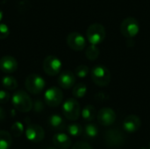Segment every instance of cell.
<instances>
[{
  "label": "cell",
  "mask_w": 150,
  "mask_h": 149,
  "mask_svg": "<svg viewBox=\"0 0 150 149\" xmlns=\"http://www.w3.org/2000/svg\"><path fill=\"white\" fill-rule=\"evenodd\" d=\"M53 143L56 148L68 149L71 146V140L67 134L58 133L53 136Z\"/></svg>",
  "instance_id": "2e32d148"
},
{
  "label": "cell",
  "mask_w": 150,
  "mask_h": 149,
  "mask_svg": "<svg viewBox=\"0 0 150 149\" xmlns=\"http://www.w3.org/2000/svg\"><path fill=\"white\" fill-rule=\"evenodd\" d=\"M33 109L36 112H40L44 110V103L40 99H36L33 104Z\"/></svg>",
  "instance_id": "83f0119b"
},
{
  "label": "cell",
  "mask_w": 150,
  "mask_h": 149,
  "mask_svg": "<svg viewBox=\"0 0 150 149\" xmlns=\"http://www.w3.org/2000/svg\"><path fill=\"white\" fill-rule=\"evenodd\" d=\"M3 17H4V14H3V11L2 10H0V21L3 19Z\"/></svg>",
  "instance_id": "1f68e13d"
},
{
  "label": "cell",
  "mask_w": 150,
  "mask_h": 149,
  "mask_svg": "<svg viewBox=\"0 0 150 149\" xmlns=\"http://www.w3.org/2000/svg\"><path fill=\"white\" fill-rule=\"evenodd\" d=\"M62 61L54 55H48L43 61V70L50 76H54L58 75L62 70Z\"/></svg>",
  "instance_id": "52a82bcc"
},
{
  "label": "cell",
  "mask_w": 150,
  "mask_h": 149,
  "mask_svg": "<svg viewBox=\"0 0 150 149\" xmlns=\"http://www.w3.org/2000/svg\"><path fill=\"white\" fill-rule=\"evenodd\" d=\"M67 132L69 135L73 137H78L83 133V129L81 125L79 124H71L67 126Z\"/></svg>",
  "instance_id": "7402d4cb"
},
{
  "label": "cell",
  "mask_w": 150,
  "mask_h": 149,
  "mask_svg": "<svg viewBox=\"0 0 150 149\" xmlns=\"http://www.w3.org/2000/svg\"><path fill=\"white\" fill-rule=\"evenodd\" d=\"M18 69L17 60L11 55H4L0 59V70L6 74H11Z\"/></svg>",
  "instance_id": "5bb4252c"
},
{
  "label": "cell",
  "mask_w": 150,
  "mask_h": 149,
  "mask_svg": "<svg viewBox=\"0 0 150 149\" xmlns=\"http://www.w3.org/2000/svg\"><path fill=\"white\" fill-rule=\"evenodd\" d=\"M10 34V29L7 25L0 23V40L7 38Z\"/></svg>",
  "instance_id": "4316f807"
},
{
  "label": "cell",
  "mask_w": 150,
  "mask_h": 149,
  "mask_svg": "<svg viewBox=\"0 0 150 149\" xmlns=\"http://www.w3.org/2000/svg\"><path fill=\"white\" fill-rule=\"evenodd\" d=\"M13 107L20 112H28L33 109V100L24 90L16 91L11 97Z\"/></svg>",
  "instance_id": "6da1fadb"
},
{
  "label": "cell",
  "mask_w": 150,
  "mask_h": 149,
  "mask_svg": "<svg viewBox=\"0 0 150 149\" xmlns=\"http://www.w3.org/2000/svg\"><path fill=\"white\" fill-rule=\"evenodd\" d=\"M100 54V50L96 45H90L86 51H85V55L88 60L90 61H95L98 58Z\"/></svg>",
  "instance_id": "44dd1931"
},
{
  "label": "cell",
  "mask_w": 150,
  "mask_h": 149,
  "mask_svg": "<svg viewBox=\"0 0 150 149\" xmlns=\"http://www.w3.org/2000/svg\"><path fill=\"white\" fill-rule=\"evenodd\" d=\"M141 126H142L141 119L134 114H131L126 117L122 123L123 129L128 133H134L137 132L140 129Z\"/></svg>",
  "instance_id": "4fadbf2b"
},
{
  "label": "cell",
  "mask_w": 150,
  "mask_h": 149,
  "mask_svg": "<svg viewBox=\"0 0 150 149\" xmlns=\"http://www.w3.org/2000/svg\"><path fill=\"white\" fill-rule=\"evenodd\" d=\"M86 92H87V87L84 83H78L73 87L72 94L76 98L83 97Z\"/></svg>",
  "instance_id": "cb8c5ba5"
},
{
  "label": "cell",
  "mask_w": 150,
  "mask_h": 149,
  "mask_svg": "<svg viewBox=\"0 0 150 149\" xmlns=\"http://www.w3.org/2000/svg\"><path fill=\"white\" fill-rule=\"evenodd\" d=\"M105 141L109 147H120L124 143L125 136L120 130L112 128L105 133Z\"/></svg>",
  "instance_id": "9c48e42d"
},
{
  "label": "cell",
  "mask_w": 150,
  "mask_h": 149,
  "mask_svg": "<svg viewBox=\"0 0 150 149\" xmlns=\"http://www.w3.org/2000/svg\"><path fill=\"white\" fill-rule=\"evenodd\" d=\"M47 149H58V148H56L55 147H50V148H47Z\"/></svg>",
  "instance_id": "836d02e7"
},
{
  "label": "cell",
  "mask_w": 150,
  "mask_h": 149,
  "mask_svg": "<svg viewBox=\"0 0 150 149\" xmlns=\"http://www.w3.org/2000/svg\"><path fill=\"white\" fill-rule=\"evenodd\" d=\"M86 36L91 45L97 46L104 41L106 36V32L103 25L99 23H94V24H91L87 28Z\"/></svg>",
  "instance_id": "3957f363"
},
{
  "label": "cell",
  "mask_w": 150,
  "mask_h": 149,
  "mask_svg": "<svg viewBox=\"0 0 150 149\" xmlns=\"http://www.w3.org/2000/svg\"><path fill=\"white\" fill-rule=\"evenodd\" d=\"M82 117L83 119L85 120V121H88V122H91L92 120H94V119L96 118L97 116V112H96V109L94 108V106L89 105H86L83 111H82Z\"/></svg>",
  "instance_id": "d6986e66"
},
{
  "label": "cell",
  "mask_w": 150,
  "mask_h": 149,
  "mask_svg": "<svg viewBox=\"0 0 150 149\" xmlns=\"http://www.w3.org/2000/svg\"><path fill=\"white\" fill-rule=\"evenodd\" d=\"M2 85L4 89L8 90H16L18 88V82L17 80L12 77V76H4L2 78Z\"/></svg>",
  "instance_id": "ffe728a7"
},
{
  "label": "cell",
  "mask_w": 150,
  "mask_h": 149,
  "mask_svg": "<svg viewBox=\"0 0 150 149\" xmlns=\"http://www.w3.org/2000/svg\"><path fill=\"white\" fill-rule=\"evenodd\" d=\"M89 68L86 65H79L75 69V75L79 78H84L89 74Z\"/></svg>",
  "instance_id": "484cf974"
},
{
  "label": "cell",
  "mask_w": 150,
  "mask_h": 149,
  "mask_svg": "<svg viewBox=\"0 0 150 149\" xmlns=\"http://www.w3.org/2000/svg\"><path fill=\"white\" fill-rule=\"evenodd\" d=\"M5 119V112L2 107H0V122L3 121Z\"/></svg>",
  "instance_id": "4dcf8cb0"
},
{
  "label": "cell",
  "mask_w": 150,
  "mask_h": 149,
  "mask_svg": "<svg viewBox=\"0 0 150 149\" xmlns=\"http://www.w3.org/2000/svg\"><path fill=\"white\" fill-rule=\"evenodd\" d=\"M12 144V137L6 131H0V149H9Z\"/></svg>",
  "instance_id": "ac0fdd59"
},
{
  "label": "cell",
  "mask_w": 150,
  "mask_h": 149,
  "mask_svg": "<svg viewBox=\"0 0 150 149\" xmlns=\"http://www.w3.org/2000/svg\"><path fill=\"white\" fill-rule=\"evenodd\" d=\"M46 82L40 76L37 74L29 75L25 81V87L28 92L33 95L40 94L45 88Z\"/></svg>",
  "instance_id": "5b68a950"
},
{
  "label": "cell",
  "mask_w": 150,
  "mask_h": 149,
  "mask_svg": "<svg viewBox=\"0 0 150 149\" xmlns=\"http://www.w3.org/2000/svg\"><path fill=\"white\" fill-rule=\"evenodd\" d=\"M11 98V96L9 92L5 90H0V104H5L7 103Z\"/></svg>",
  "instance_id": "f546056e"
},
{
  "label": "cell",
  "mask_w": 150,
  "mask_h": 149,
  "mask_svg": "<svg viewBox=\"0 0 150 149\" xmlns=\"http://www.w3.org/2000/svg\"><path fill=\"white\" fill-rule=\"evenodd\" d=\"M63 99V93L58 87H51L44 94V101L50 107L59 106Z\"/></svg>",
  "instance_id": "ba28073f"
},
{
  "label": "cell",
  "mask_w": 150,
  "mask_h": 149,
  "mask_svg": "<svg viewBox=\"0 0 150 149\" xmlns=\"http://www.w3.org/2000/svg\"><path fill=\"white\" fill-rule=\"evenodd\" d=\"M83 134L85 137L92 139L98 136V128L96 125L94 124H89L86 125L84 129H83Z\"/></svg>",
  "instance_id": "603a6c76"
},
{
  "label": "cell",
  "mask_w": 150,
  "mask_h": 149,
  "mask_svg": "<svg viewBox=\"0 0 150 149\" xmlns=\"http://www.w3.org/2000/svg\"><path fill=\"white\" fill-rule=\"evenodd\" d=\"M57 83L61 88L65 89V90H69V89L73 88L75 86L76 76H75L73 72H71L69 70H65L59 75V77L57 79Z\"/></svg>",
  "instance_id": "9a60e30c"
},
{
  "label": "cell",
  "mask_w": 150,
  "mask_h": 149,
  "mask_svg": "<svg viewBox=\"0 0 150 149\" xmlns=\"http://www.w3.org/2000/svg\"><path fill=\"white\" fill-rule=\"evenodd\" d=\"M72 149H93L92 147L87 143V142H84V141H79V142H76L74 146Z\"/></svg>",
  "instance_id": "f1b7e54d"
},
{
  "label": "cell",
  "mask_w": 150,
  "mask_h": 149,
  "mask_svg": "<svg viewBox=\"0 0 150 149\" xmlns=\"http://www.w3.org/2000/svg\"><path fill=\"white\" fill-rule=\"evenodd\" d=\"M25 137L31 142L39 143L42 141L45 137L44 129L39 125H29L25 130Z\"/></svg>",
  "instance_id": "30bf717a"
},
{
  "label": "cell",
  "mask_w": 150,
  "mask_h": 149,
  "mask_svg": "<svg viewBox=\"0 0 150 149\" xmlns=\"http://www.w3.org/2000/svg\"><path fill=\"white\" fill-rule=\"evenodd\" d=\"M48 125L50 126L52 129L56 130V131H62L65 128H67L64 119L60 115H57V114H53L49 117Z\"/></svg>",
  "instance_id": "e0dca14e"
},
{
  "label": "cell",
  "mask_w": 150,
  "mask_h": 149,
  "mask_svg": "<svg viewBox=\"0 0 150 149\" xmlns=\"http://www.w3.org/2000/svg\"><path fill=\"white\" fill-rule=\"evenodd\" d=\"M62 113L64 117L71 121L77 120L81 114V106L76 99L69 98L62 105Z\"/></svg>",
  "instance_id": "277c9868"
},
{
  "label": "cell",
  "mask_w": 150,
  "mask_h": 149,
  "mask_svg": "<svg viewBox=\"0 0 150 149\" xmlns=\"http://www.w3.org/2000/svg\"><path fill=\"white\" fill-rule=\"evenodd\" d=\"M139 30L140 25L135 18L127 17L120 24V32L127 39H132L136 36L139 32Z\"/></svg>",
  "instance_id": "8992f818"
},
{
  "label": "cell",
  "mask_w": 150,
  "mask_h": 149,
  "mask_svg": "<svg viewBox=\"0 0 150 149\" xmlns=\"http://www.w3.org/2000/svg\"><path fill=\"white\" fill-rule=\"evenodd\" d=\"M91 79L99 87H105L111 82L110 70L104 65H97L91 69Z\"/></svg>",
  "instance_id": "7a4b0ae2"
},
{
  "label": "cell",
  "mask_w": 150,
  "mask_h": 149,
  "mask_svg": "<svg viewBox=\"0 0 150 149\" xmlns=\"http://www.w3.org/2000/svg\"><path fill=\"white\" fill-rule=\"evenodd\" d=\"M7 2V0H0V4H4Z\"/></svg>",
  "instance_id": "d6a6232c"
},
{
  "label": "cell",
  "mask_w": 150,
  "mask_h": 149,
  "mask_svg": "<svg viewBox=\"0 0 150 149\" xmlns=\"http://www.w3.org/2000/svg\"><path fill=\"white\" fill-rule=\"evenodd\" d=\"M97 119L101 126H110L112 124H114L116 120V113L112 109L109 107H105L98 112Z\"/></svg>",
  "instance_id": "8fae6325"
},
{
  "label": "cell",
  "mask_w": 150,
  "mask_h": 149,
  "mask_svg": "<svg viewBox=\"0 0 150 149\" xmlns=\"http://www.w3.org/2000/svg\"><path fill=\"white\" fill-rule=\"evenodd\" d=\"M67 44L71 49L75 51H81L84 49L86 46V40L81 33L77 32H72L67 37Z\"/></svg>",
  "instance_id": "7c38bea8"
},
{
  "label": "cell",
  "mask_w": 150,
  "mask_h": 149,
  "mask_svg": "<svg viewBox=\"0 0 150 149\" xmlns=\"http://www.w3.org/2000/svg\"><path fill=\"white\" fill-rule=\"evenodd\" d=\"M11 130L12 135H13L14 137H16V138H18V137H20V136L23 134V133H24V126H23L22 123L17 121V122L13 123V125L11 126Z\"/></svg>",
  "instance_id": "d4e9b609"
}]
</instances>
